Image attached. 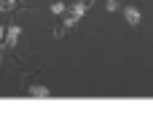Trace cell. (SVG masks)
<instances>
[{"instance_id": "obj_2", "label": "cell", "mask_w": 153, "mask_h": 124, "mask_svg": "<svg viewBox=\"0 0 153 124\" xmlns=\"http://www.w3.org/2000/svg\"><path fill=\"white\" fill-rule=\"evenodd\" d=\"M19 32H22V30H19L16 24H13V27H8V30H5V43H3V46H5V49H13V46H16V41H19Z\"/></svg>"}, {"instance_id": "obj_1", "label": "cell", "mask_w": 153, "mask_h": 124, "mask_svg": "<svg viewBox=\"0 0 153 124\" xmlns=\"http://www.w3.org/2000/svg\"><path fill=\"white\" fill-rule=\"evenodd\" d=\"M89 3H94V0H81L78 5H73V14H70V16L65 19L62 30H56L54 35H56V38H59V35H65V30H70V27H73V24H75V22H78V19H81L83 14H86V5H89Z\"/></svg>"}, {"instance_id": "obj_4", "label": "cell", "mask_w": 153, "mask_h": 124, "mask_svg": "<svg viewBox=\"0 0 153 124\" xmlns=\"http://www.w3.org/2000/svg\"><path fill=\"white\" fill-rule=\"evenodd\" d=\"M30 95L32 97H48V89L46 86H30Z\"/></svg>"}, {"instance_id": "obj_5", "label": "cell", "mask_w": 153, "mask_h": 124, "mask_svg": "<svg viewBox=\"0 0 153 124\" xmlns=\"http://www.w3.org/2000/svg\"><path fill=\"white\" fill-rule=\"evenodd\" d=\"M108 11L113 14V11H121V3L118 0H108Z\"/></svg>"}, {"instance_id": "obj_6", "label": "cell", "mask_w": 153, "mask_h": 124, "mask_svg": "<svg viewBox=\"0 0 153 124\" xmlns=\"http://www.w3.org/2000/svg\"><path fill=\"white\" fill-rule=\"evenodd\" d=\"M51 14H65V3H54L51 5Z\"/></svg>"}, {"instance_id": "obj_7", "label": "cell", "mask_w": 153, "mask_h": 124, "mask_svg": "<svg viewBox=\"0 0 153 124\" xmlns=\"http://www.w3.org/2000/svg\"><path fill=\"white\" fill-rule=\"evenodd\" d=\"M3 35H5V27H0V38H3Z\"/></svg>"}, {"instance_id": "obj_3", "label": "cell", "mask_w": 153, "mask_h": 124, "mask_svg": "<svg viewBox=\"0 0 153 124\" xmlns=\"http://www.w3.org/2000/svg\"><path fill=\"white\" fill-rule=\"evenodd\" d=\"M124 16H126V22H129L132 27L140 24V11H137L134 5H124Z\"/></svg>"}]
</instances>
